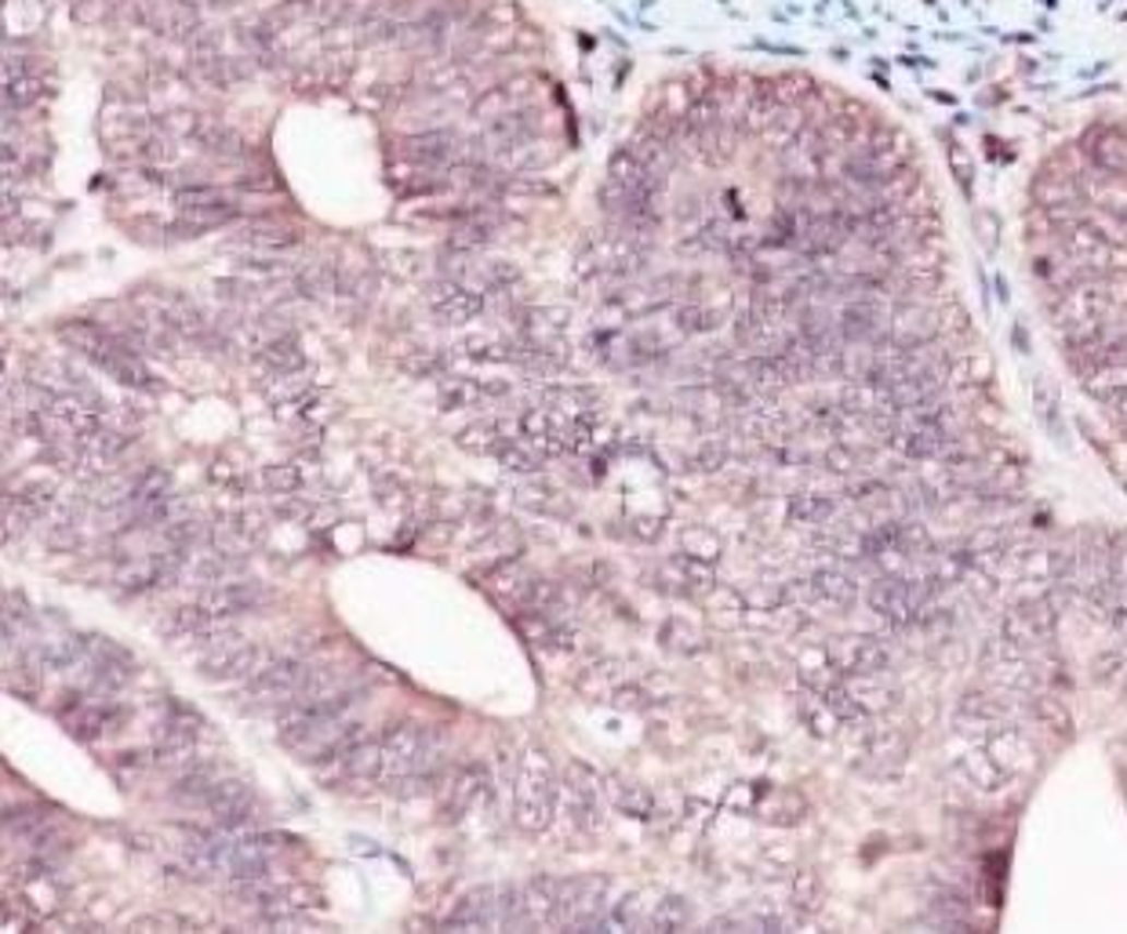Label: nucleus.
<instances>
[{"label": "nucleus", "instance_id": "37", "mask_svg": "<svg viewBox=\"0 0 1127 934\" xmlns=\"http://www.w3.org/2000/svg\"><path fill=\"white\" fill-rule=\"evenodd\" d=\"M186 4H193V8H207V4H215V0H186Z\"/></svg>", "mask_w": 1127, "mask_h": 934}, {"label": "nucleus", "instance_id": "11", "mask_svg": "<svg viewBox=\"0 0 1127 934\" xmlns=\"http://www.w3.org/2000/svg\"><path fill=\"white\" fill-rule=\"evenodd\" d=\"M401 157L423 168H444L455 157H462V139L451 131H418L401 142Z\"/></svg>", "mask_w": 1127, "mask_h": 934}, {"label": "nucleus", "instance_id": "33", "mask_svg": "<svg viewBox=\"0 0 1127 934\" xmlns=\"http://www.w3.org/2000/svg\"><path fill=\"white\" fill-rule=\"evenodd\" d=\"M262 484L277 495H292L295 487L302 484V473H298L295 465H266V470H262Z\"/></svg>", "mask_w": 1127, "mask_h": 934}, {"label": "nucleus", "instance_id": "24", "mask_svg": "<svg viewBox=\"0 0 1127 934\" xmlns=\"http://www.w3.org/2000/svg\"><path fill=\"white\" fill-rule=\"evenodd\" d=\"M691 924V906L680 895H655L648 931H684Z\"/></svg>", "mask_w": 1127, "mask_h": 934}, {"label": "nucleus", "instance_id": "3", "mask_svg": "<svg viewBox=\"0 0 1127 934\" xmlns=\"http://www.w3.org/2000/svg\"><path fill=\"white\" fill-rule=\"evenodd\" d=\"M557 807H560V778L554 771V764H549V756L532 749L524 756L521 775H517L513 815L521 821V829L543 832L554 826Z\"/></svg>", "mask_w": 1127, "mask_h": 934}, {"label": "nucleus", "instance_id": "5", "mask_svg": "<svg viewBox=\"0 0 1127 934\" xmlns=\"http://www.w3.org/2000/svg\"><path fill=\"white\" fill-rule=\"evenodd\" d=\"M604 782L601 775L590 771L585 764H571L568 778L560 782V800L564 811H568V821L574 832H596L604 821Z\"/></svg>", "mask_w": 1127, "mask_h": 934}, {"label": "nucleus", "instance_id": "21", "mask_svg": "<svg viewBox=\"0 0 1127 934\" xmlns=\"http://www.w3.org/2000/svg\"><path fill=\"white\" fill-rule=\"evenodd\" d=\"M175 204L179 211H218V208H240L237 197L223 186H207V182H190L175 189Z\"/></svg>", "mask_w": 1127, "mask_h": 934}, {"label": "nucleus", "instance_id": "13", "mask_svg": "<svg viewBox=\"0 0 1127 934\" xmlns=\"http://www.w3.org/2000/svg\"><path fill=\"white\" fill-rule=\"evenodd\" d=\"M488 767L484 764H462L444 785V811L451 818H462L477 800L488 793Z\"/></svg>", "mask_w": 1127, "mask_h": 934}, {"label": "nucleus", "instance_id": "23", "mask_svg": "<svg viewBox=\"0 0 1127 934\" xmlns=\"http://www.w3.org/2000/svg\"><path fill=\"white\" fill-rule=\"evenodd\" d=\"M44 95H48V84H44L37 73H29V70L8 73V84H4V106L8 109H29V106H37Z\"/></svg>", "mask_w": 1127, "mask_h": 934}, {"label": "nucleus", "instance_id": "12", "mask_svg": "<svg viewBox=\"0 0 1127 934\" xmlns=\"http://www.w3.org/2000/svg\"><path fill=\"white\" fill-rule=\"evenodd\" d=\"M527 95H532V76H524V73L510 76V81L484 87V92L473 98V117L488 125V120H495V117L513 114V109L527 106Z\"/></svg>", "mask_w": 1127, "mask_h": 934}, {"label": "nucleus", "instance_id": "34", "mask_svg": "<svg viewBox=\"0 0 1127 934\" xmlns=\"http://www.w3.org/2000/svg\"><path fill=\"white\" fill-rule=\"evenodd\" d=\"M618 807L626 811V815H637V818H648L651 811H655V800H651V793H644V789H626L622 796H618Z\"/></svg>", "mask_w": 1127, "mask_h": 934}, {"label": "nucleus", "instance_id": "26", "mask_svg": "<svg viewBox=\"0 0 1127 934\" xmlns=\"http://www.w3.org/2000/svg\"><path fill=\"white\" fill-rule=\"evenodd\" d=\"M459 444L466 451H477V454H499L506 444H510V437L502 433L499 422H481V426H470V429H462L459 433Z\"/></svg>", "mask_w": 1127, "mask_h": 934}, {"label": "nucleus", "instance_id": "7", "mask_svg": "<svg viewBox=\"0 0 1127 934\" xmlns=\"http://www.w3.org/2000/svg\"><path fill=\"white\" fill-rule=\"evenodd\" d=\"M204 807L212 811V818H215L218 829L234 832V829H245L248 821L256 818V793H251V785L240 782V778H226L223 775L215 782L212 793H207Z\"/></svg>", "mask_w": 1127, "mask_h": 934}, {"label": "nucleus", "instance_id": "38", "mask_svg": "<svg viewBox=\"0 0 1127 934\" xmlns=\"http://www.w3.org/2000/svg\"><path fill=\"white\" fill-rule=\"evenodd\" d=\"M215 4H237V0H215Z\"/></svg>", "mask_w": 1127, "mask_h": 934}, {"label": "nucleus", "instance_id": "2", "mask_svg": "<svg viewBox=\"0 0 1127 934\" xmlns=\"http://www.w3.org/2000/svg\"><path fill=\"white\" fill-rule=\"evenodd\" d=\"M382 778L379 782H396L404 775L426 771V775H440V764H444V742L434 728L423 724H393L382 731Z\"/></svg>", "mask_w": 1127, "mask_h": 934}, {"label": "nucleus", "instance_id": "16", "mask_svg": "<svg viewBox=\"0 0 1127 934\" xmlns=\"http://www.w3.org/2000/svg\"><path fill=\"white\" fill-rule=\"evenodd\" d=\"M256 360H259L262 375H295V371L306 368V353H302V346H298V339L287 335V331L262 342Z\"/></svg>", "mask_w": 1127, "mask_h": 934}, {"label": "nucleus", "instance_id": "19", "mask_svg": "<svg viewBox=\"0 0 1127 934\" xmlns=\"http://www.w3.org/2000/svg\"><path fill=\"white\" fill-rule=\"evenodd\" d=\"M98 368H103L109 378H117L120 386H131V389H157V382H153V375L146 371V364L139 360V353H131L124 346H117V350H109L103 360H95Z\"/></svg>", "mask_w": 1127, "mask_h": 934}, {"label": "nucleus", "instance_id": "4", "mask_svg": "<svg viewBox=\"0 0 1127 934\" xmlns=\"http://www.w3.org/2000/svg\"><path fill=\"white\" fill-rule=\"evenodd\" d=\"M229 637H237V632H226V637H218L212 648H204L201 665H197L204 681H215V684L251 681V676L262 673L273 659H277V654H273L270 648H262V643H237Z\"/></svg>", "mask_w": 1127, "mask_h": 934}, {"label": "nucleus", "instance_id": "22", "mask_svg": "<svg viewBox=\"0 0 1127 934\" xmlns=\"http://www.w3.org/2000/svg\"><path fill=\"white\" fill-rule=\"evenodd\" d=\"M808 586H811V600H819V604H833V607H847L851 600L858 596L855 582L841 571H815L808 578Z\"/></svg>", "mask_w": 1127, "mask_h": 934}, {"label": "nucleus", "instance_id": "35", "mask_svg": "<svg viewBox=\"0 0 1127 934\" xmlns=\"http://www.w3.org/2000/svg\"><path fill=\"white\" fill-rule=\"evenodd\" d=\"M418 4L423 0H371V8H379V11H393L401 22H415V19H423L418 15Z\"/></svg>", "mask_w": 1127, "mask_h": 934}, {"label": "nucleus", "instance_id": "27", "mask_svg": "<svg viewBox=\"0 0 1127 934\" xmlns=\"http://www.w3.org/2000/svg\"><path fill=\"white\" fill-rule=\"evenodd\" d=\"M790 517L793 524H830L837 517V503L826 495H797L790 503Z\"/></svg>", "mask_w": 1127, "mask_h": 934}, {"label": "nucleus", "instance_id": "17", "mask_svg": "<svg viewBox=\"0 0 1127 934\" xmlns=\"http://www.w3.org/2000/svg\"><path fill=\"white\" fill-rule=\"evenodd\" d=\"M240 240H245L248 248H259V251H284V248H295V244L302 240V229H298L295 222L262 215V218L251 222Z\"/></svg>", "mask_w": 1127, "mask_h": 934}, {"label": "nucleus", "instance_id": "36", "mask_svg": "<svg viewBox=\"0 0 1127 934\" xmlns=\"http://www.w3.org/2000/svg\"><path fill=\"white\" fill-rule=\"evenodd\" d=\"M684 542H688L691 557H702V560H713V553L721 549V546H716V539L710 535V531H691V535L684 539Z\"/></svg>", "mask_w": 1127, "mask_h": 934}, {"label": "nucleus", "instance_id": "6", "mask_svg": "<svg viewBox=\"0 0 1127 934\" xmlns=\"http://www.w3.org/2000/svg\"><path fill=\"white\" fill-rule=\"evenodd\" d=\"M313 665L295 659V654H284V659H273L266 670L256 673L248 681V698L256 702H292V698L306 687V676Z\"/></svg>", "mask_w": 1127, "mask_h": 934}, {"label": "nucleus", "instance_id": "31", "mask_svg": "<svg viewBox=\"0 0 1127 934\" xmlns=\"http://www.w3.org/2000/svg\"><path fill=\"white\" fill-rule=\"evenodd\" d=\"M673 317H677V328L688 331V335H705V331H713L716 324H721V317H716L710 306H699V303L680 306Z\"/></svg>", "mask_w": 1127, "mask_h": 934}, {"label": "nucleus", "instance_id": "29", "mask_svg": "<svg viewBox=\"0 0 1127 934\" xmlns=\"http://www.w3.org/2000/svg\"><path fill=\"white\" fill-rule=\"evenodd\" d=\"M596 404V397L590 389H543V407L560 411V415H590V407Z\"/></svg>", "mask_w": 1127, "mask_h": 934}, {"label": "nucleus", "instance_id": "1", "mask_svg": "<svg viewBox=\"0 0 1127 934\" xmlns=\"http://www.w3.org/2000/svg\"><path fill=\"white\" fill-rule=\"evenodd\" d=\"M938 586L942 582L932 571H883L877 582H869L866 600L873 615L888 618L894 629H910L924 622V611L932 607Z\"/></svg>", "mask_w": 1127, "mask_h": 934}, {"label": "nucleus", "instance_id": "14", "mask_svg": "<svg viewBox=\"0 0 1127 934\" xmlns=\"http://www.w3.org/2000/svg\"><path fill=\"white\" fill-rule=\"evenodd\" d=\"M444 927H462V931H484V927H499V887H477L455 906V913L448 917Z\"/></svg>", "mask_w": 1127, "mask_h": 934}, {"label": "nucleus", "instance_id": "32", "mask_svg": "<svg viewBox=\"0 0 1127 934\" xmlns=\"http://www.w3.org/2000/svg\"><path fill=\"white\" fill-rule=\"evenodd\" d=\"M117 8H120V0H76L73 22L76 26H103Z\"/></svg>", "mask_w": 1127, "mask_h": 934}, {"label": "nucleus", "instance_id": "9", "mask_svg": "<svg viewBox=\"0 0 1127 934\" xmlns=\"http://www.w3.org/2000/svg\"><path fill=\"white\" fill-rule=\"evenodd\" d=\"M197 600H201V604L223 622V618L248 615V611H259L270 600V593L262 586H251V582H218L212 589H204Z\"/></svg>", "mask_w": 1127, "mask_h": 934}, {"label": "nucleus", "instance_id": "30", "mask_svg": "<svg viewBox=\"0 0 1127 934\" xmlns=\"http://www.w3.org/2000/svg\"><path fill=\"white\" fill-rule=\"evenodd\" d=\"M317 8H320V0H284V4H277L270 11V22L281 29V37L287 29H302L309 19L317 15Z\"/></svg>", "mask_w": 1127, "mask_h": 934}, {"label": "nucleus", "instance_id": "28", "mask_svg": "<svg viewBox=\"0 0 1127 934\" xmlns=\"http://www.w3.org/2000/svg\"><path fill=\"white\" fill-rule=\"evenodd\" d=\"M484 397H488V389H484L481 382H473V378H448V382L440 386V407L444 411L477 407Z\"/></svg>", "mask_w": 1127, "mask_h": 934}, {"label": "nucleus", "instance_id": "25", "mask_svg": "<svg viewBox=\"0 0 1127 934\" xmlns=\"http://www.w3.org/2000/svg\"><path fill=\"white\" fill-rule=\"evenodd\" d=\"M491 237H495V218H488V215H466L455 229H451L448 244H451V248H459V251H473V248H484V244H491Z\"/></svg>", "mask_w": 1127, "mask_h": 934}, {"label": "nucleus", "instance_id": "10", "mask_svg": "<svg viewBox=\"0 0 1127 934\" xmlns=\"http://www.w3.org/2000/svg\"><path fill=\"white\" fill-rule=\"evenodd\" d=\"M84 654H87V665H92L95 681L109 687V691L124 687L131 676H135V662H131V654L109 640H98V637L84 640Z\"/></svg>", "mask_w": 1127, "mask_h": 934}, {"label": "nucleus", "instance_id": "15", "mask_svg": "<svg viewBox=\"0 0 1127 934\" xmlns=\"http://www.w3.org/2000/svg\"><path fill=\"white\" fill-rule=\"evenodd\" d=\"M59 339L66 342L70 350H76L81 357L87 360H103L109 350H117L120 342L114 331H106V328H98L92 324V320H66V324L59 328Z\"/></svg>", "mask_w": 1127, "mask_h": 934}, {"label": "nucleus", "instance_id": "8", "mask_svg": "<svg viewBox=\"0 0 1127 934\" xmlns=\"http://www.w3.org/2000/svg\"><path fill=\"white\" fill-rule=\"evenodd\" d=\"M426 298H429L434 314L444 320V324H470V320H477L484 314L481 292H473L470 284L455 281V276H444V281H437L426 292Z\"/></svg>", "mask_w": 1127, "mask_h": 934}, {"label": "nucleus", "instance_id": "20", "mask_svg": "<svg viewBox=\"0 0 1127 934\" xmlns=\"http://www.w3.org/2000/svg\"><path fill=\"white\" fill-rule=\"evenodd\" d=\"M513 600H517V604H521L524 611H532V615H538V618L554 615V611L564 604L560 586L549 582V578H527V582H521V586L513 589Z\"/></svg>", "mask_w": 1127, "mask_h": 934}, {"label": "nucleus", "instance_id": "18", "mask_svg": "<svg viewBox=\"0 0 1127 934\" xmlns=\"http://www.w3.org/2000/svg\"><path fill=\"white\" fill-rule=\"evenodd\" d=\"M193 142H197L201 150L215 153V157H223V161L245 157V142H240V135H237L234 128H226L223 120H215V117H201V120H197Z\"/></svg>", "mask_w": 1127, "mask_h": 934}]
</instances>
